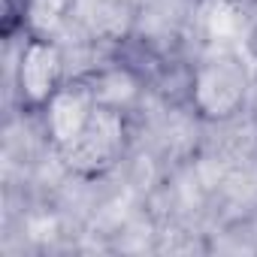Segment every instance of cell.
I'll return each instance as SVG.
<instances>
[{
    "mask_svg": "<svg viewBox=\"0 0 257 257\" xmlns=\"http://www.w3.org/2000/svg\"><path fill=\"white\" fill-rule=\"evenodd\" d=\"M67 55L52 34H25L16 61V103L25 115H43L67 82Z\"/></svg>",
    "mask_w": 257,
    "mask_h": 257,
    "instance_id": "7a4b0ae2",
    "label": "cell"
},
{
    "mask_svg": "<svg viewBox=\"0 0 257 257\" xmlns=\"http://www.w3.org/2000/svg\"><path fill=\"white\" fill-rule=\"evenodd\" d=\"M248 97L245 67L233 58H206L191 70L188 100L194 112L206 121H227L242 112Z\"/></svg>",
    "mask_w": 257,
    "mask_h": 257,
    "instance_id": "3957f363",
    "label": "cell"
},
{
    "mask_svg": "<svg viewBox=\"0 0 257 257\" xmlns=\"http://www.w3.org/2000/svg\"><path fill=\"white\" fill-rule=\"evenodd\" d=\"M100 100L103 97H100L94 79L73 76V79L64 82V88L55 94V100L40 115L43 127H46V137H49V143H52V149L58 155L79 140V134L88 127V121H91L94 109L100 106Z\"/></svg>",
    "mask_w": 257,
    "mask_h": 257,
    "instance_id": "277c9868",
    "label": "cell"
},
{
    "mask_svg": "<svg viewBox=\"0 0 257 257\" xmlns=\"http://www.w3.org/2000/svg\"><path fill=\"white\" fill-rule=\"evenodd\" d=\"M31 28V0H0V40L13 43Z\"/></svg>",
    "mask_w": 257,
    "mask_h": 257,
    "instance_id": "52a82bcc",
    "label": "cell"
},
{
    "mask_svg": "<svg viewBox=\"0 0 257 257\" xmlns=\"http://www.w3.org/2000/svg\"><path fill=\"white\" fill-rule=\"evenodd\" d=\"M127 146H131L127 112L118 103L100 100V106L94 109V115H91L88 127L79 134V140L70 149H64L58 158L64 161V167L73 176L100 179L121 164V158L127 155Z\"/></svg>",
    "mask_w": 257,
    "mask_h": 257,
    "instance_id": "6da1fadb",
    "label": "cell"
},
{
    "mask_svg": "<svg viewBox=\"0 0 257 257\" xmlns=\"http://www.w3.org/2000/svg\"><path fill=\"white\" fill-rule=\"evenodd\" d=\"M127 13V0H76V16L91 22L100 34L118 31V16Z\"/></svg>",
    "mask_w": 257,
    "mask_h": 257,
    "instance_id": "8992f818",
    "label": "cell"
},
{
    "mask_svg": "<svg viewBox=\"0 0 257 257\" xmlns=\"http://www.w3.org/2000/svg\"><path fill=\"white\" fill-rule=\"evenodd\" d=\"M76 16V0H31V28L28 34H52Z\"/></svg>",
    "mask_w": 257,
    "mask_h": 257,
    "instance_id": "5b68a950",
    "label": "cell"
}]
</instances>
